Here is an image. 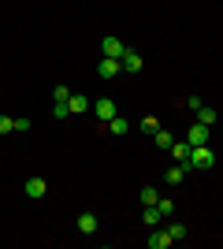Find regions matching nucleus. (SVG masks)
Returning <instances> with one entry per match:
<instances>
[{"label": "nucleus", "instance_id": "5", "mask_svg": "<svg viewBox=\"0 0 223 249\" xmlns=\"http://www.w3.org/2000/svg\"><path fill=\"white\" fill-rule=\"evenodd\" d=\"M101 49H104V56H112V60H123L127 45L119 41V37H104V45H101Z\"/></svg>", "mask_w": 223, "mask_h": 249}, {"label": "nucleus", "instance_id": "7", "mask_svg": "<svg viewBox=\"0 0 223 249\" xmlns=\"http://www.w3.org/2000/svg\"><path fill=\"white\" fill-rule=\"evenodd\" d=\"M119 63H123V71H130V74H138L141 71V56H138V52H123V60H119Z\"/></svg>", "mask_w": 223, "mask_h": 249}, {"label": "nucleus", "instance_id": "3", "mask_svg": "<svg viewBox=\"0 0 223 249\" xmlns=\"http://www.w3.org/2000/svg\"><path fill=\"white\" fill-rule=\"evenodd\" d=\"M119 71H123V63H119V60H112V56H104V60L97 63V74H101L104 82H108V78H116Z\"/></svg>", "mask_w": 223, "mask_h": 249}, {"label": "nucleus", "instance_id": "16", "mask_svg": "<svg viewBox=\"0 0 223 249\" xmlns=\"http://www.w3.org/2000/svg\"><path fill=\"white\" fill-rule=\"evenodd\" d=\"M141 130H145V134H156V130H160V119H156V115H145V119H141Z\"/></svg>", "mask_w": 223, "mask_h": 249}, {"label": "nucleus", "instance_id": "20", "mask_svg": "<svg viewBox=\"0 0 223 249\" xmlns=\"http://www.w3.org/2000/svg\"><path fill=\"white\" fill-rule=\"evenodd\" d=\"M168 234H171L175 242H179V238H186V223H171V227H168Z\"/></svg>", "mask_w": 223, "mask_h": 249}, {"label": "nucleus", "instance_id": "1", "mask_svg": "<svg viewBox=\"0 0 223 249\" xmlns=\"http://www.w3.org/2000/svg\"><path fill=\"white\" fill-rule=\"evenodd\" d=\"M190 164H193V171H208V167H216L212 149H208V145H193L190 149Z\"/></svg>", "mask_w": 223, "mask_h": 249}, {"label": "nucleus", "instance_id": "23", "mask_svg": "<svg viewBox=\"0 0 223 249\" xmlns=\"http://www.w3.org/2000/svg\"><path fill=\"white\" fill-rule=\"evenodd\" d=\"M156 208H160V216H171V212H175V205H171V201H156Z\"/></svg>", "mask_w": 223, "mask_h": 249}, {"label": "nucleus", "instance_id": "14", "mask_svg": "<svg viewBox=\"0 0 223 249\" xmlns=\"http://www.w3.org/2000/svg\"><path fill=\"white\" fill-rule=\"evenodd\" d=\"M108 126H112V134H116V138H123L130 130V123H127V119H119V115H116V119H108Z\"/></svg>", "mask_w": 223, "mask_h": 249}, {"label": "nucleus", "instance_id": "10", "mask_svg": "<svg viewBox=\"0 0 223 249\" xmlns=\"http://www.w3.org/2000/svg\"><path fill=\"white\" fill-rule=\"evenodd\" d=\"M78 231H82V234H93L97 231V216L93 212H82V216H78Z\"/></svg>", "mask_w": 223, "mask_h": 249}, {"label": "nucleus", "instance_id": "9", "mask_svg": "<svg viewBox=\"0 0 223 249\" xmlns=\"http://www.w3.org/2000/svg\"><path fill=\"white\" fill-rule=\"evenodd\" d=\"M190 142H175V145H171V156H175V164H186V160H190Z\"/></svg>", "mask_w": 223, "mask_h": 249}, {"label": "nucleus", "instance_id": "17", "mask_svg": "<svg viewBox=\"0 0 223 249\" xmlns=\"http://www.w3.org/2000/svg\"><path fill=\"white\" fill-rule=\"evenodd\" d=\"M153 142H156L160 149H171V145H175V142H171V134H168V130H156V134H153Z\"/></svg>", "mask_w": 223, "mask_h": 249}, {"label": "nucleus", "instance_id": "15", "mask_svg": "<svg viewBox=\"0 0 223 249\" xmlns=\"http://www.w3.org/2000/svg\"><path fill=\"white\" fill-rule=\"evenodd\" d=\"M164 178H168L171 186H179L182 178H186V171H182V164H175V167H168V175H164Z\"/></svg>", "mask_w": 223, "mask_h": 249}, {"label": "nucleus", "instance_id": "22", "mask_svg": "<svg viewBox=\"0 0 223 249\" xmlns=\"http://www.w3.org/2000/svg\"><path fill=\"white\" fill-rule=\"evenodd\" d=\"M67 97H71V89H67V86H56V89H52V101H67Z\"/></svg>", "mask_w": 223, "mask_h": 249}, {"label": "nucleus", "instance_id": "18", "mask_svg": "<svg viewBox=\"0 0 223 249\" xmlns=\"http://www.w3.org/2000/svg\"><path fill=\"white\" fill-rule=\"evenodd\" d=\"M156 190H153V186H141V205H156Z\"/></svg>", "mask_w": 223, "mask_h": 249}, {"label": "nucleus", "instance_id": "2", "mask_svg": "<svg viewBox=\"0 0 223 249\" xmlns=\"http://www.w3.org/2000/svg\"><path fill=\"white\" fill-rule=\"evenodd\" d=\"M93 112H97V119H104V123L119 115V112H116V101H112V97H101V101L93 104Z\"/></svg>", "mask_w": 223, "mask_h": 249}, {"label": "nucleus", "instance_id": "21", "mask_svg": "<svg viewBox=\"0 0 223 249\" xmlns=\"http://www.w3.org/2000/svg\"><path fill=\"white\" fill-rule=\"evenodd\" d=\"M15 130V119L11 115H0V134H11Z\"/></svg>", "mask_w": 223, "mask_h": 249}, {"label": "nucleus", "instance_id": "8", "mask_svg": "<svg viewBox=\"0 0 223 249\" xmlns=\"http://www.w3.org/2000/svg\"><path fill=\"white\" fill-rule=\"evenodd\" d=\"M171 242H175V238H171L168 231H153V234H149V249H168Z\"/></svg>", "mask_w": 223, "mask_h": 249}, {"label": "nucleus", "instance_id": "13", "mask_svg": "<svg viewBox=\"0 0 223 249\" xmlns=\"http://www.w3.org/2000/svg\"><path fill=\"white\" fill-rule=\"evenodd\" d=\"M141 219H145V227H156V223H160V219H164V216H160V208H156V205H145V212H141Z\"/></svg>", "mask_w": 223, "mask_h": 249}, {"label": "nucleus", "instance_id": "12", "mask_svg": "<svg viewBox=\"0 0 223 249\" xmlns=\"http://www.w3.org/2000/svg\"><path fill=\"white\" fill-rule=\"evenodd\" d=\"M216 119H220V115H216V108H208V104H201V108H197V123H205V126H212Z\"/></svg>", "mask_w": 223, "mask_h": 249}, {"label": "nucleus", "instance_id": "4", "mask_svg": "<svg viewBox=\"0 0 223 249\" xmlns=\"http://www.w3.org/2000/svg\"><path fill=\"white\" fill-rule=\"evenodd\" d=\"M186 142H190V145H208V126H205V123H193L190 134H186Z\"/></svg>", "mask_w": 223, "mask_h": 249}, {"label": "nucleus", "instance_id": "11", "mask_svg": "<svg viewBox=\"0 0 223 249\" xmlns=\"http://www.w3.org/2000/svg\"><path fill=\"white\" fill-rule=\"evenodd\" d=\"M67 108H71V112H74V115H82V112H86V108H89V101H86V97H82V93H71V97H67Z\"/></svg>", "mask_w": 223, "mask_h": 249}, {"label": "nucleus", "instance_id": "6", "mask_svg": "<svg viewBox=\"0 0 223 249\" xmlns=\"http://www.w3.org/2000/svg\"><path fill=\"white\" fill-rule=\"evenodd\" d=\"M22 190H26V197H30V201H37V197H45V190H49V186H45V178H26V186H22Z\"/></svg>", "mask_w": 223, "mask_h": 249}, {"label": "nucleus", "instance_id": "19", "mask_svg": "<svg viewBox=\"0 0 223 249\" xmlns=\"http://www.w3.org/2000/svg\"><path fill=\"white\" fill-rule=\"evenodd\" d=\"M52 115H56V119H67V115H71V108H67V101H56V104H52Z\"/></svg>", "mask_w": 223, "mask_h": 249}]
</instances>
